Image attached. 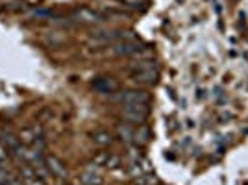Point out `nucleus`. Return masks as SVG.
<instances>
[{
  "mask_svg": "<svg viewBox=\"0 0 248 185\" xmlns=\"http://www.w3.org/2000/svg\"><path fill=\"white\" fill-rule=\"evenodd\" d=\"M132 76L137 83H143V85H154L157 82V76H159V69L155 62L152 60H146V62H139L132 65Z\"/></svg>",
  "mask_w": 248,
  "mask_h": 185,
  "instance_id": "obj_1",
  "label": "nucleus"
},
{
  "mask_svg": "<svg viewBox=\"0 0 248 185\" xmlns=\"http://www.w3.org/2000/svg\"><path fill=\"white\" fill-rule=\"evenodd\" d=\"M148 113H150V109H148V104L124 106V109H123L124 121H128V123H132V124H139V126H141V124H143L146 119H148Z\"/></svg>",
  "mask_w": 248,
  "mask_h": 185,
  "instance_id": "obj_2",
  "label": "nucleus"
},
{
  "mask_svg": "<svg viewBox=\"0 0 248 185\" xmlns=\"http://www.w3.org/2000/svg\"><path fill=\"white\" fill-rule=\"evenodd\" d=\"M119 100L123 102V106H135V104H148L150 102V94L146 91H139V89H130L124 91Z\"/></svg>",
  "mask_w": 248,
  "mask_h": 185,
  "instance_id": "obj_3",
  "label": "nucleus"
},
{
  "mask_svg": "<svg viewBox=\"0 0 248 185\" xmlns=\"http://www.w3.org/2000/svg\"><path fill=\"white\" fill-rule=\"evenodd\" d=\"M117 87H119V83L115 82L113 78H108V76H100V78H96L93 82V89L98 92H104V94H108V92H115L117 91Z\"/></svg>",
  "mask_w": 248,
  "mask_h": 185,
  "instance_id": "obj_4",
  "label": "nucleus"
},
{
  "mask_svg": "<svg viewBox=\"0 0 248 185\" xmlns=\"http://www.w3.org/2000/svg\"><path fill=\"white\" fill-rule=\"evenodd\" d=\"M45 163H46V167L50 169V172L56 178H67V167L62 163V159H58L56 155H46L45 157Z\"/></svg>",
  "mask_w": 248,
  "mask_h": 185,
  "instance_id": "obj_5",
  "label": "nucleus"
},
{
  "mask_svg": "<svg viewBox=\"0 0 248 185\" xmlns=\"http://www.w3.org/2000/svg\"><path fill=\"white\" fill-rule=\"evenodd\" d=\"M150 137H152V132H150V128L145 126V124H141L137 130H134V141L137 144H141V146L150 143Z\"/></svg>",
  "mask_w": 248,
  "mask_h": 185,
  "instance_id": "obj_6",
  "label": "nucleus"
},
{
  "mask_svg": "<svg viewBox=\"0 0 248 185\" xmlns=\"http://www.w3.org/2000/svg\"><path fill=\"white\" fill-rule=\"evenodd\" d=\"M80 184L82 185H102V176L94 170H85L80 176Z\"/></svg>",
  "mask_w": 248,
  "mask_h": 185,
  "instance_id": "obj_7",
  "label": "nucleus"
},
{
  "mask_svg": "<svg viewBox=\"0 0 248 185\" xmlns=\"http://www.w3.org/2000/svg\"><path fill=\"white\" fill-rule=\"evenodd\" d=\"M0 144H2V146H6L8 150H15L21 143H19V137H17L15 134L4 132V134H0Z\"/></svg>",
  "mask_w": 248,
  "mask_h": 185,
  "instance_id": "obj_8",
  "label": "nucleus"
},
{
  "mask_svg": "<svg viewBox=\"0 0 248 185\" xmlns=\"http://www.w3.org/2000/svg\"><path fill=\"white\" fill-rule=\"evenodd\" d=\"M76 17H78V21L89 22V24H93V22L102 21L98 13H94V11H91V10H85V8H82V10L76 11Z\"/></svg>",
  "mask_w": 248,
  "mask_h": 185,
  "instance_id": "obj_9",
  "label": "nucleus"
},
{
  "mask_svg": "<svg viewBox=\"0 0 248 185\" xmlns=\"http://www.w3.org/2000/svg\"><path fill=\"white\" fill-rule=\"evenodd\" d=\"M93 141H94V144H98V146H109V144L113 143V137H111L109 132L100 130V132H94L93 134Z\"/></svg>",
  "mask_w": 248,
  "mask_h": 185,
  "instance_id": "obj_10",
  "label": "nucleus"
},
{
  "mask_svg": "<svg viewBox=\"0 0 248 185\" xmlns=\"http://www.w3.org/2000/svg\"><path fill=\"white\" fill-rule=\"evenodd\" d=\"M33 167V170H35V176L39 178V180H43V182H46L48 178H50V169L46 167V163L45 161H41V163H35V165H31Z\"/></svg>",
  "mask_w": 248,
  "mask_h": 185,
  "instance_id": "obj_11",
  "label": "nucleus"
},
{
  "mask_svg": "<svg viewBox=\"0 0 248 185\" xmlns=\"http://www.w3.org/2000/svg\"><path fill=\"white\" fill-rule=\"evenodd\" d=\"M41 135H43L41 128H35V126H33V128H28V130H22L21 137L24 139V141H26V143L31 144L33 141H35V139H37V137H41Z\"/></svg>",
  "mask_w": 248,
  "mask_h": 185,
  "instance_id": "obj_12",
  "label": "nucleus"
},
{
  "mask_svg": "<svg viewBox=\"0 0 248 185\" xmlns=\"http://www.w3.org/2000/svg\"><path fill=\"white\" fill-rule=\"evenodd\" d=\"M119 135L123 141H134V130L128 124H121L119 126Z\"/></svg>",
  "mask_w": 248,
  "mask_h": 185,
  "instance_id": "obj_13",
  "label": "nucleus"
},
{
  "mask_svg": "<svg viewBox=\"0 0 248 185\" xmlns=\"http://www.w3.org/2000/svg\"><path fill=\"white\" fill-rule=\"evenodd\" d=\"M146 2H148V0H124V4H126L128 8H132V10H139V8H145Z\"/></svg>",
  "mask_w": 248,
  "mask_h": 185,
  "instance_id": "obj_14",
  "label": "nucleus"
},
{
  "mask_svg": "<svg viewBox=\"0 0 248 185\" xmlns=\"http://www.w3.org/2000/svg\"><path fill=\"white\" fill-rule=\"evenodd\" d=\"M109 157H111V154H108V152H106V154L96 155V157H94V163H96V165H102V167H106V165H108V161H109Z\"/></svg>",
  "mask_w": 248,
  "mask_h": 185,
  "instance_id": "obj_15",
  "label": "nucleus"
},
{
  "mask_svg": "<svg viewBox=\"0 0 248 185\" xmlns=\"http://www.w3.org/2000/svg\"><path fill=\"white\" fill-rule=\"evenodd\" d=\"M8 157H10V152H8V148L0 144V163L4 165L6 161H8Z\"/></svg>",
  "mask_w": 248,
  "mask_h": 185,
  "instance_id": "obj_16",
  "label": "nucleus"
},
{
  "mask_svg": "<svg viewBox=\"0 0 248 185\" xmlns=\"http://www.w3.org/2000/svg\"><path fill=\"white\" fill-rule=\"evenodd\" d=\"M6 185H26V182L22 180V176H21V178H15V176H11L10 182H8Z\"/></svg>",
  "mask_w": 248,
  "mask_h": 185,
  "instance_id": "obj_17",
  "label": "nucleus"
},
{
  "mask_svg": "<svg viewBox=\"0 0 248 185\" xmlns=\"http://www.w3.org/2000/svg\"><path fill=\"white\" fill-rule=\"evenodd\" d=\"M26 185H45V182H43V180H39V178H35V180H28V182H26Z\"/></svg>",
  "mask_w": 248,
  "mask_h": 185,
  "instance_id": "obj_18",
  "label": "nucleus"
}]
</instances>
